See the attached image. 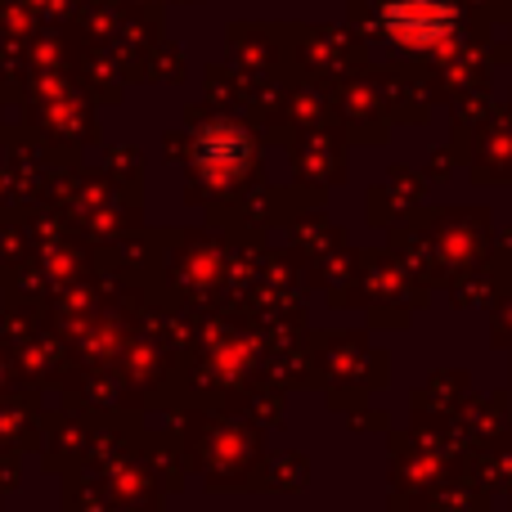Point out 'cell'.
<instances>
[{
    "label": "cell",
    "instance_id": "obj_1",
    "mask_svg": "<svg viewBox=\"0 0 512 512\" xmlns=\"http://www.w3.org/2000/svg\"><path fill=\"white\" fill-rule=\"evenodd\" d=\"M248 135L239 131V126H212V131L198 140V162H203L207 171H216V176H234V171L248 162Z\"/></svg>",
    "mask_w": 512,
    "mask_h": 512
}]
</instances>
